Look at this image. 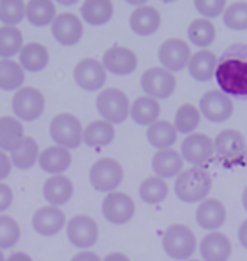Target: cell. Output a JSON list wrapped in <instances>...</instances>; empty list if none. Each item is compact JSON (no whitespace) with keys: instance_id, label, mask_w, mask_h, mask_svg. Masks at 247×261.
I'll list each match as a JSON object with an SVG mask.
<instances>
[{"instance_id":"obj_1","label":"cell","mask_w":247,"mask_h":261,"mask_svg":"<svg viewBox=\"0 0 247 261\" xmlns=\"http://www.w3.org/2000/svg\"><path fill=\"white\" fill-rule=\"evenodd\" d=\"M215 80L227 97L247 100V44H232L220 55Z\"/></svg>"},{"instance_id":"obj_2","label":"cell","mask_w":247,"mask_h":261,"mask_svg":"<svg viewBox=\"0 0 247 261\" xmlns=\"http://www.w3.org/2000/svg\"><path fill=\"white\" fill-rule=\"evenodd\" d=\"M212 190V176L205 168L193 166L178 175L175 181V194L178 200L185 203L203 202Z\"/></svg>"},{"instance_id":"obj_3","label":"cell","mask_w":247,"mask_h":261,"mask_svg":"<svg viewBox=\"0 0 247 261\" xmlns=\"http://www.w3.org/2000/svg\"><path fill=\"white\" fill-rule=\"evenodd\" d=\"M245 139L235 129H224L213 141V153L225 168L245 165Z\"/></svg>"},{"instance_id":"obj_4","label":"cell","mask_w":247,"mask_h":261,"mask_svg":"<svg viewBox=\"0 0 247 261\" xmlns=\"http://www.w3.org/2000/svg\"><path fill=\"white\" fill-rule=\"evenodd\" d=\"M162 249L175 261H186L197 249V238L185 224H173L162 234Z\"/></svg>"},{"instance_id":"obj_5","label":"cell","mask_w":247,"mask_h":261,"mask_svg":"<svg viewBox=\"0 0 247 261\" xmlns=\"http://www.w3.org/2000/svg\"><path fill=\"white\" fill-rule=\"evenodd\" d=\"M49 134L56 146H61L68 151L80 148L83 143V126L80 119L68 112L52 117L49 124Z\"/></svg>"},{"instance_id":"obj_6","label":"cell","mask_w":247,"mask_h":261,"mask_svg":"<svg viewBox=\"0 0 247 261\" xmlns=\"http://www.w3.org/2000/svg\"><path fill=\"white\" fill-rule=\"evenodd\" d=\"M90 184L97 192L112 194L124 180V168L114 158H100L90 168Z\"/></svg>"},{"instance_id":"obj_7","label":"cell","mask_w":247,"mask_h":261,"mask_svg":"<svg viewBox=\"0 0 247 261\" xmlns=\"http://www.w3.org/2000/svg\"><path fill=\"white\" fill-rule=\"evenodd\" d=\"M97 111L102 121L112 124H122L130 114L129 97L119 88H107L97 97Z\"/></svg>"},{"instance_id":"obj_8","label":"cell","mask_w":247,"mask_h":261,"mask_svg":"<svg viewBox=\"0 0 247 261\" xmlns=\"http://www.w3.org/2000/svg\"><path fill=\"white\" fill-rule=\"evenodd\" d=\"M46 100L43 92L34 87H22L12 98V111L19 121L33 122L43 116Z\"/></svg>"},{"instance_id":"obj_9","label":"cell","mask_w":247,"mask_h":261,"mask_svg":"<svg viewBox=\"0 0 247 261\" xmlns=\"http://www.w3.org/2000/svg\"><path fill=\"white\" fill-rule=\"evenodd\" d=\"M141 88L146 97L154 100H166L176 90V78L164 68H149L141 76Z\"/></svg>"},{"instance_id":"obj_10","label":"cell","mask_w":247,"mask_h":261,"mask_svg":"<svg viewBox=\"0 0 247 261\" xmlns=\"http://www.w3.org/2000/svg\"><path fill=\"white\" fill-rule=\"evenodd\" d=\"M157 58H159L161 68H164L170 73L175 75L176 71L185 70L191 60V49L190 44H186L183 39H166L159 46L157 51Z\"/></svg>"},{"instance_id":"obj_11","label":"cell","mask_w":247,"mask_h":261,"mask_svg":"<svg viewBox=\"0 0 247 261\" xmlns=\"http://www.w3.org/2000/svg\"><path fill=\"white\" fill-rule=\"evenodd\" d=\"M198 111L208 122L220 124L232 117L234 103L232 98L227 97L220 90H210L207 93H203L202 98H200Z\"/></svg>"},{"instance_id":"obj_12","label":"cell","mask_w":247,"mask_h":261,"mask_svg":"<svg viewBox=\"0 0 247 261\" xmlns=\"http://www.w3.org/2000/svg\"><path fill=\"white\" fill-rule=\"evenodd\" d=\"M66 236L75 248L88 251L98 241V226L90 216H75L66 226Z\"/></svg>"},{"instance_id":"obj_13","label":"cell","mask_w":247,"mask_h":261,"mask_svg":"<svg viewBox=\"0 0 247 261\" xmlns=\"http://www.w3.org/2000/svg\"><path fill=\"white\" fill-rule=\"evenodd\" d=\"M102 214L110 224L124 226L132 221L135 214V203L127 194L122 192H112L102 202Z\"/></svg>"},{"instance_id":"obj_14","label":"cell","mask_w":247,"mask_h":261,"mask_svg":"<svg viewBox=\"0 0 247 261\" xmlns=\"http://www.w3.org/2000/svg\"><path fill=\"white\" fill-rule=\"evenodd\" d=\"M73 78H75L76 85L83 90L97 92L107 82V71L100 61L93 58H83L81 61H78L73 70Z\"/></svg>"},{"instance_id":"obj_15","label":"cell","mask_w":247,"mask_h":261,"mask_svg":"<svg viewBox=\"0 0 247 261\" xmlns=\"http://www.w3.org/2000/svg\"><path fill=\"white\" fill-rule=\"evenodd\" d=\"M102 65L105 71H110L112 75L127 76L135 71L139 60L132 49L125 48V46H112V48L105 51Z\"/></svg>"},{"instance_id":"obj_16","label":"cell","mask_w":247,"mask_h":261,"mask_svg":"<svg viewBox=\"0 0 247 261\" xmlns=\"http://www.w3.org/2000/svg\"><path fill=\"white\" fill-rule=\"evenodd\" d=\"M51 34L61 46H75L83 38V22L75 14L63 12L51 24Z\"/></svg>"},{"instance_id":"obj_17","label":"cell","mask_w":247,"mask_h":261,"mask_svg":"<svg viewBox=\"0 0 247 261\" xmlns=\"http://www.w3.org/2000/svg\"><path fill=\"white\" fill-rule=\"evenodd\" d=\"M180 154L190 165L202 166L212 158L213 141L207 134H190L183 139Z\"/></svg>"},{"instance_id":"obj_18","label":"cell","mask_w":247,"mask_h":261,"mask_svg":"<svg viewBox=\"0 0 247 261\" xmlns=\"http://www.w3.org/2000/svg\"><path fill=\"white\" fill-rule=\"evenodd\" d=\"M195 219L202 229L215 232L217 229H220L225 224L227 211H225L224 203L217 200V198H205V200L200 202V205L197 207Z\"/></svg>"},{"instance_id":"obj_19","label":"cell","mask_w":247,"mask_h":261,"mask_svg":"<svg viewBox=\"0 0 247 261\" xmlns=\"http://www.w3.org/2000/svg\"><path fill=\"white\" fill-rule=\"evenodd\" d=\"M66 219L60 207H41L33 216V227L41 236L51 238L65 227Z\"/></svg>"},{"instance_id":"obj_20","label":"cell","mask_w":247,"mask_h":261,"mask_svg":"<svg viewBox=\"0 0 247 261\" xmlns=\"http://www.w3.org/2000/svg\"><path fill=\"white\" fill-rule=\"evenodd\" d=\"M200 254L205 261H229L232 254V243L218 231L208 232L200 241Z\"/></svg>"},{"instance_id":"obj_21","label":"cell","mask_w":247,"mask_h":261,"mask_svg":"<svg viewBox=\"0 0 247 261\" xmlns=\"http://www.w3.org/2000/svg\"><path fill=\"white\" fill-rule=\"evenodd\" d=\"M129 25L134 34L143 36V38L152 36L161 28V15L151 5H143V7H138L130 14Z\"/></svg>"},{"instance_id":"obj_22","label":"cell","mask_w":247,"mask_h":261,"mask_svg":"<svg viewBox=\"0 0 247 261\" xmlns=\"http://www.w3.org/2000/svg\"><path fill=\"white\" fill-rule=\"evenodd\" d=\"M73 184L65 175H54L44 181L43 197L51 207H61L73 197Z\"/></svg>"},{"instance_id":"obj_23","label":"cell","mask_w":247,"mask_h":261,"mask_svg":"<svg viewBox=\"0 0 247 261\" xmlns=\"http://www.w3.org/2000/svg\"><path fill=\"white\" fill-rule=\"evenodd\" d=\"M151 166L157 178L166 181L168 178H175V176L181 173L183 158L175 149H162V151H157V153L152 156Z\"/></svg>"},{"instance_id":"obj_24","label":"cell","mask_w":247,"mask_h":261,"mask_svg":"<svg viewBox=\"0 0 247 261\" xmlns=\"http://www.w3.org/2000/svg\"><path fill=\"white\" fill-rule=\"evenodd\" d=\"M39 166L41 170L49 175H61L71 166V153L61 146H51L46 148L39 154Z\"/></svg>"},{"instance_id":"obj_25","label":"cell","mask_w":247,"mask_h":261,"mask_svg":"<svg viewBox=\"0 0 247 261\" xmlns=\"http://www.w3.org/2000/svg\"><path fill=\"white\" fill-rule=\"evenodd\" d=\"M218 58L212 51L202 49L198 53L191 55V60L188 63V73L195 82L207 83L215 76V68H217Z\"/></svg>"},{"instance_id":"obj_26","label":"cell","mask_w":247,"mask_h":261,"mask_svg":"<svg viewBox=\"0 0 247 261\" xmlns=\"http://www.w3.org/2000/svg\"><path fill=\"white\" fill-rule=\"evenodd\" d=\"M49 63V51L46 46L39 43L24 44V48L19 53V65L24 71L39 73L43 71Z\"/></svg>"},{"instance_id":"obj_27","label":"cell","mask_w":247,"mask_h":261,"mask_svg":"<svg viewBox=\"0 0 247 261\" xmlns=\"http://www.w3.org/2000/svg\"><path fill=\"white\" fill-rule=\"evenodd\" d=\"M39 146L33 138H25L10 151V161L17 170H31L39 161Z\"/></svg>"},{"instance_id":"obj_28","label":"cell","mask_w":247,"mask_h":261,"mask_svg":"<svg viewBox=\"0 0 247 261\" xmlns=\"http://www.w3.org/2000/svg\"><path fill=\"white\" fill-rule=\"evenodd\" d=\"M161 114V107L159 102L154 100L151 97H139L135 98L134 103L130 106V114L132 121L138 124V126H152L154 122H157Z\"/></svg>"},{"instance_id":"obj_29","label":"cell","mask_w":247,"mask_h":261,"mask_svg":"<svg viewBox=\"0 0 247 261\" xmlns=\"http://www.w3.org/2000/svg\"><path fill=\"white\" fill-rule=\"evenodd\" d=\"M146 138H148V143L152 148L162 151V149H171V146L178 141V133L171 122L157 121L148 127Z\"/></svg>"},{"instance_id":"obj_30","label":"cell","mask_w":247,"mask_h":261,"mask_svg":"<svg viewBox=\"0 0 247 261\" xmlns=\"http://www.w3.org/2000/svg\"><path fill=\"white\" fill-rule=\"evenodd\" d=\"M25 19L36 28H44L54 22L56 5L49 0H31L25 4Z\"/></svg>"},{"instance_id":"obj_31","label":"cell","mask_w":247,"mask_h":261,"mask_svg":"<svg viewBox=\"0 0 247 261\" xmlns=\"http://www.w3.org/2000/svg\"><path fill=\"white\" fill-rule=\"evenodd\" d=\"M114 15V4L110 0H87L81 5V17L90 25L107 24Z\"/></svg>"},{"instance_id":"obj_32","label":"cell","mask_w":247,"mask_h":261,"mask_svg":"<svg viewBox=\"0 0 247 261\" xmlns=\"http://www.w3.org/2000/svg\"><path fill=\"white\" fill-rule=\"evenodd\" d=\"M115 138V129L112 124L105 121H93L83 129V143L90 148L108 146Z\"/></svg>"},{"instance_id":"obj_33","label":"cell","mask_w":247,"mask_h":261,"mask_svg":"<svg viewBox=\"0 0 247 261\" xmlns=\"http://www.w3.org/2000/svg\"><path fill=\"white\" fill-rule=\"evenodd\" d=\"M24 139V127L12 116L0 117V151H12Z\"/></svg>"},{"instance_id":"obj_34","label":"cell","mask_w":247,"mask_h":261,"mask_svg":"<svg viewBox=\"0 0 247 261\" xmlns=\"http://www.w3.org/2000/svg\"><path fill=\"white\" fill-rule=\"evenodd\" d=\"M188 39L193 46L202 49H207L208 46L213 44L215 36H217V31H215V25L212 24V20L207 19H195L191 20V24L188 25Z\"/></svg>"},{"instance_id":"obj_35","label":"cell","mask_w":247,"mask_h":261,"mask_svg":"<svg viewBox=\"0 0 247 261\" xmlns=\"http://www.w3.org/2000/svg\"><path fill=\"white\" fill-rule=\"evenodd\" d=\"M25 80V71L12 60H0V90H20Z\"/></svg>"},{"instance_id":"obj_36","label":"cell","mask_w":247,"mask_h":261,"mask_svg":"<svg viewBox=\"0 0 247 261\" xmlns=\"http://www.w3.org/2000/svg\"><path fill=\"white\" fill-rule=\"evenodd\" d=\"M24 48L22 33L17 28H0V58L10 60L12 56L19 55L20 49Z\"/></svg>"},{"instance_id":"obj_37","label":"cell","mask_w":247,"mask_h":261,"mask_svg":"<svg viewBox=\"0 0 247 261\" xmlns=\"http://www.w3.org/2000/svg\"><path fill=\"white\" fill-rule=\"evenodd\" d=\"M200 119H202V114L200 111L191 106V103H183V106L178 109L176 114H175V129L178 134H193V130H195L198 126H200Z\"/></svg>"},{"instance_id":"obj_38","label":"cell","mask_w":247,"mask_h":261,"mask_svg":"<svg viewBox=\"0 0 247 261\" xmlns=\"http://www.w3.org/2000/svg\"><path fill=\"white\" fill-rule=\"evenodd\" d=\"M139 197L144 203H149V205L161 203L168 197L166 181L157 178V176H149V178L143 180L139 187Z\"/></svg>"},{"instance_id":"obj_39","label":"cell","mask_w":247,"mask_h":261,"mask_svg":"<svg viewBox=\"0 0 247 261\" xmlns=\"http://www.w3.org/2000/svg\"><path fill=\"white\" fill-rule=\"evenodd\" d=\"M25 19V2L22 0H0V22L7 28H15Z\"/></svg>"},{"instance_id":"obj_40","label":"cell","mask_w":247,"mask_h":261,"mask_svg":"<svg viewBox=\"0 0 247 261\" xmlns=\"http://www.w3.org/2000/svg\"><path fill=\"white\" fill-rule=\"evenodd\" d=\"M224 24L230 31H247V2H235L224 12Z\"/></svg>"},{"instance_id":"obj_41","label":"cell","mask_w":247,"mask_h":261,"mask_svg":"<svg viewBox=\"0 0 247 261\" xmlns=\"http://www.w3.org/2000/svg\"><path fill=\"white\" fill-rule=\"evenodd\" d=\"M20 239L19 224L9 216H0V251L14 248Z\"/></svg>"},{"instance_id":"obj_42","label":"cell","mask_w":247,"mask_h":261,"mask_svg":"<svg viewBox=\"0 0 247 261\" xmlns=\"http://www.w3.org/2000/svg\"><path fill=\"white\" fill-rule=\"evenodd\" d=\"M193 4H195L197 12L202 15V19L207 20L218 17L227 9V2L225 0H195Z\"/></svg>"},{"instance_id":"obj_43","label":"cell","mask_w":247,"mask_h":261,"mask_svg":"<svg viewBox=\"0 0 247 261\" xmlns=\"http://www.w3.org/2000/svg\"><path fill=\"white\" fill-rule=\"evenodd\" d=\"M14 202V192L9 185L0 184V214L9 211Z\"/></svg>"},{"instance_id":"obj_44","label":"cell","mask_w":247,"mask_h":261,"mask_svg":"<svg viewBox=\"0 0 247 261\" xmlns=\"http://www.w3.org/2000/svg\"><path fill=\"white\" fill-rule=\"evenodd\" d=\"M10 171H12V161L4 151H0V184L10 175Z\"/></svg>"},{"instance_id":"obj_45","label":"cell","mask_w":247,"mask_h":261,"mask_svg":"<svg viewBox=\"0 0 247 261\" xmlns=\"http://www.w3.org/2000/svg\"><path fill=\"white\" fill-rule=\"evenodd\" d=\"M71 261H102V259H100L98 254L93 251H81V253L75 254V256L71 258Z\"/></svg>"},{"instance_id":"obj_46","label":"cell","mask_w":247,"mask_h":261,"mask_svg":"<svg viewBox=\"0 0 247 261\" xmlns=\"http://www.w3.org/2000/svg\"><path fill=\"white\" fill-rule=\"evenodd\" d=\"M237 236H239V243L242 244V248L247 249V221H244L242 224H240Z\"/></svg>"},{"instance_id":"obj_47","label":"cell","mask_w":247,"mask_h":261,"mask_svg":"<svg viewBox=\"0 0 247 261\" xmlns=\"http://www.w3.org/2000/svg\"><path fill=\"white\" fill-rule=\"evenodd\" d=\"M5 261H33V258H31L28 253L17 251V253H12V254H10L9 258H5Z\"/></svg>"},{"instance_id":"obj_48","label":"cell","mask_w":247,"mask_h":261,"mask_svg":"<svg viewBox=\"0 0 247 261\" xmlns=\"http://www.w3.org/2000/svg\"><path fill=\"white\" fill-rule=\"evenodd\" d=\"M102 261H130V259L127 254H124V253H110Z\"/></svg>"},{"instance_id":"obj_49","label":"cell","mask_w":247,"mask_h":261,"mask_svg":"<svg viewBox=\"0 0 247 261\" xmlns=\"http://www.w3.org/2000/svg\"><path fill=\"white\" fill-rule=\"evenodd\" d=\"M242 207H244V211L247 212V187H245L244 192H242Z\"/></svg>"},{"instance_id":"obj_50","label":"cell","mask_w":247,"mask_h":261,"mask_svg":"<svg viewBox=\"0 0 247 261\" xmlns=\"http://www.w3.org/2000/svg\"><path fill=\"white\" fill-rule=\"evenodd\" d=\"M0 261H5V258H4V254H2V251H0Z\"/></svg>"},{"instance_id":"obj_51","label":"cell","mask_w":247,"mask_h":261,"mask_svg":"<svg viewBox=\"0 0 247 261\" xmlns=\"http://www.w3.org/2000/svg\"><path fill=\"white\" fill-rule=\"evenodd\" d=\"M245 165H247V149H245Z\"/></svg>"},{"instance_id":"obj_52","label":"cell","mask_w":247,"mask_h":261,"mask_svg":"<svg viewBox=\"0 0 247 261\" xmlns=\"http://www.w3.org/2000/svg\"><path fill=\"white\" fill-rule=\"evenodd\" d=\"M191 261H197V259H191Z\"/></svg>"}]
</instances>
